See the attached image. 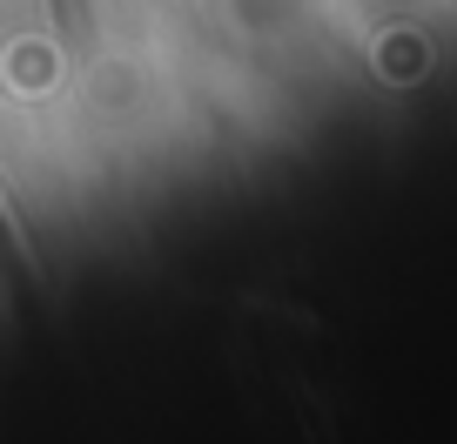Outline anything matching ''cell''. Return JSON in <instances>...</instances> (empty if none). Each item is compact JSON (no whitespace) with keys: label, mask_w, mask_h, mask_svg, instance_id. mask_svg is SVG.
Wrapping results in <instances>:
<instances>
[{"label":"cell","mask_w":457,"mask_h":444,"mask_svg":"<svg viewBox=\"0 0 457 444\" xmlns=\"http://www.w3.org/2000/svg\"><path fill=\"white\" fill-rule=\"evenodd\" d=\"M54 7V34L74 47V34H81V21H87V0H47Z\"/></svg>","instance_id":"obj_1"}]
</instances>
